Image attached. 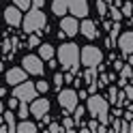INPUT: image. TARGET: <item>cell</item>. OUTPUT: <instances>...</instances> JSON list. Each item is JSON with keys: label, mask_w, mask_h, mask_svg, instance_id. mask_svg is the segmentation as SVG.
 <instances>
[{"label": "cell", "mask_w": 133, "mask_h": 133, "mask_svg": "<svg viewBox=\"0 0 133 133\" xmlns=\"http://www.w3.org/2000/svg\"><path fill=\"white\" fill-rule=\"evenodd\" d=\"M69 13H73L75 17H86L88 15V0H71Z\"/></svg>", "instance_id": "13"}, {"label": "cell", "mask_w": 133, "mask_h": 133, "mask_svg": "<svg viewBox=\"0 0 133 133\" xmlns=\"http://www.w3.org/2000/svg\"><path fill=\"white\" fill-rule=\"evenodd\" d=\"M28 45H30V47H39V45H41L39 35H30V37H28Z\"/></svg>", "instance_id": "29"}, {"label": "cell", "mask_w": 133, "mask_h": 133, "mask_svg": "<svg viewBox=\"0 0 133 133\" xmlns=\"http://www.w3.org/2000/svg\"><path fill=\"white\" fill-rule=\"evenodd\" d=\"M129 26L133 28V15H131V17H129Z\"/></svg>", "instance_id": "42"}, {"label": "cell", "mask_w": 133, "mask_h": 133, "mask_svg": "<svg viewBox=\"0 0 133 133\" xmlns=\"http://www.w3.org/2000/svg\"><path fill=\"white\" fill-rule=\"evenodd\" d=\"M15 6H19L22 11H28L32 6V0H15Z\"/></svg>", "instance_id": "28"}, {"label": "cell", "mask_w": 133, "mask_h": 133, "mask_svg": "<svg viewBox=\"0 0 133 133\" xmlns=\"http://www.w3.org/2000/svg\"><path fill=\"white\" fill-rule=\"evenodd\" d=\"M88 129H90V131H99V122H97V118L88 122Z\"/></svg>", "instance_id": "35"}, {"label": "cell", "mask_w": 133, "mask_h": 133, "mask_svg": "<svg viewBox=\"0 0 133 133\" xmlns=\"http://www.w3.org/2000/svg\"><path fill=\"white\" fill-rule=\"evenodd\" d=\"M43 4H45V0H32V6H35V9H41Z\"/></svg>", "instance_id": "38"}, {"label": "cell", "mask_w": 133, "mask_h": 133, "mask_svg": "<svg viewBox=\"0 0 133 133\" xmlns=\"http://www.w3.org/2000/svg\"><path fill=\"white\" fill-rule=\"evenodd\" d=\"M64 84V79H62V75H60V73H56V75H54V86L56 88H60Z\"/></svg>", "instance_id": "31"}, {"label": "cell", "mask_w": 133, "mask_h": 133, "mask_svg": "<svg viewBox=\"0 0 133 133\" xmlns=\"http://www.w3.org/2000/svg\"><path fill=\"white\" fill-rule=\"evenodd\" d=\"M58 103H60V107H62L66 114H71V112L77 107L79 97H77V92H75L73 88H64V90L58 92Z\"/></svg>", "instance_id": "6"}, {"label": "cell", "mask_w": 133, "mask_h": 133, "mask_svg": "<svg viewBox=\"0 0 133 133\" xmlns=\"http://www.w3.org/2000/svg\"><path fill=\"white\" fill-rule=\"evenodd\" d=\"M28 112H30L28 110V103L26 101H19V105H17V118H22V120L28 118Z\"/></svg>", "instance_id": "21"}, {"label": "cell", "mask_w": 133, "mask_h": 133, "mask_svg": "<svg viewBox=\"0 0 133 133\" xmlns=\"http://www.w3.org/2000/svg\"><path fill=\"white\" fill-rule=\"evenodd\" d=\"M15 131H17V133H37L39 127H37L35 122H30L28 118H24V120L17 124V127H15Z\"/></svg>", "instance_id": "16"}, {"label": "cell", "mask_w": 133, "mask_h": 133, "mask_svg": "<svg viewBox=\"0 0 133 133\" xmlns=\"http://www.w3.org/2000/svg\"><path fill=\"white\" fill-rule=\"evenodd\" d=\"M97 92V82H92V84H88V95H95Z\"/></svg>", "instance_id": "37"}, {"label": "cell", "mask_w": 133, "mask_h": 133, "mask_svg": "<svg viewBox=\"0 0 133 133\" xmlns=\"http://www.w3.org/2000/svg\"><path fill=\"white\" fill-rule=\"evenodd\" d=\"M86 110L90 112L92 118H97L101 124H107V122H110V105H107V99H103L101 95H97V92L90 95Z\"/></svg>", "instance_id": "2"}, {"label": "cell", "mask_w": 133, "mask_h": 133, "mask_svg": "<svg viewBox=\"0 0 133 133\" xmlns=\"http://www.w3.org/2000/svg\"><path fill=\"white\" fill-rule=\"evenodd\" d=\"M118 35H120V22H114V28L110 32V39L112 41H118Z\"/></svg>", "instance_id": "26"}, {"label": "cell", "mask_w": 133, "mask_h": 133, "mask_svg": "<svg viewBox=\"0 0 133 133\" xmlns=\"http://www.w3.org/2000/svg\"><path fill=\"white\" fill-rule=\"evenodd\" d=\"M0 17H2V11H0Z\"/></svg>", "instance_id": "44"}, {"label": "cell", "mask_w": 133, "mask_h": 133, "mask_svg": "<svg viewBox=\"0 0 133 133\" xmlns=\"http://www.w3.org/2000/svg\"><path fill=\"white\" fill-rule=\"evenodd\" d=\"M105 2H107V4H112V0H105Z\"/></svg>", "instance_id": "43"}, {"label": "cell", "mask_w": 133, "mask_h": 133, "mask_svg": "<svg viewBox=\"0 0 133 133\" xmlns=\"http://www.w3.org/2000/svg\"><path fill=\"white\" fill-rule=\"evenodd\" d=\"M133 75V69H131V64H124L122 69H120V79H118V86L124 88V84H127V77Z\"/></svg>", "instance_id": "18"}, {"label": "cell", "mask_w": 133, "mask_h": 133, "mask_svg": "<svg viewBox=\"0 0 133 133\" xmlns=\"http://www.w3.org/2000/svg\"><path fill=\"white\" fill-rule=\"evenodd\" d=\"M60 30L64 32L66 37H75L77 32H79L77 17H75V15H71V17H62V22H60Z\"/></svg>", "instance_id": "9"}, {"label": "cell", "mask_w": 133, "mask_h": 133, "mask_svg": "<svg viewBox=\"0 0 133 133\" xmlns=\"http://www.w3.org/2000/svg\"><path fill=\"white\" fill-rule=\"evenodd\" d=\"M37 95H39V90H37V84H32V82H19V84H15V88H13V97H17L19 101H35L37 99Z\"/></svg>", "instance_id": "4"}, {"label": "cell", "mask_w": 133, "mask_h": 133, "mask_svg": "<svg viewBox=\"0 0 133 133\" xmlns=\"http://www.w3.org/2000/svg\"><path fill=\"white\" fill-rule=\"evenodd\" d=\"M47 62H49V66H52V69H56V66H58V62L54 60V58H49V60H47Z\"/></svg>", "instance_id": "39"}, {"label": "cell", "mask_w": 133, "mask_h": 133, "mask_svg": "<svg viewBox=\"0 0 133 133\" xmlns=\"http://www.w3.org/2000/svg\"><path fill=\"white\" fill-rule=\"evenodd\" d=\"M69 6H71V0H54L52 2V11H54V15L62 17L64 13H69Z\"/></svg>", "instance_id": "15"}, {"label": "cell", "mask_w": 133, "mask_h": 133, "mask_svg": "<svg viewBox=\"0 0 133 133\" xmlns=\"http://www.w3.org/2000/svg\"><path fill=\"white\" fill-rule=\"evenodd\" d=\"M4 79L9 82L11 86H15V84H19V82H24L26 79V69H19V66H13V69H9L6 71V75H4Z\"/></svg>", "instance_id": "12"}, {"label": "cell", "mask_w": 133, "mask_h": 133, "mask_svg": "<svg viewBox=\"0 0 133 133\" xmlns=\"http://www.w3.org/2000/svg\"><path fill=\"white\" fill-rule=\"evenodd\" d=\"M2 116H4V122H6V127H9V131H15V114L11 112V110H6V112H2Z\"/></svg>", "instance_id": "20"}, {"label": "cell", "mask_w": 133, "mask_h": 133, "mask_svg": "<svg viewBox=\"0 0 133 133\" xmlns=\"http://www.w3.org/2000/svg\"><path fill=\"white\" fill-rule=\"evenodd\" d=\"M62 129L64 131H75V120L69 118V116H64L62 118Z\"/></svg>", "instance_id": "23"}, {"label": "cell", "mask_w": 133, "mask_h": 133, "mask_svg": "<svg viewBox=\"0 0 133 133\" xmlns=\"http://www.w3.org/2000/svg\"><path fill=\"white\" fill-rule=\"evenodd\" d=\"M58 64L62 71H71L73 75L79 73V47L75 43H62L58 47Z\"/></svg>", "instance_id": "1"}, {"label": "cell", "mask_w": 133, "mask_h": 133, "mask_svg": "<svg viewBox=\"0 0 133 133\" xmlns=\"http://www.w3.org/2000/svg\"><path fill=\"white\" fill-rule=\"evenodd\" d=\"M124 92H127V99H133V86L124 84Z\"/></svg>", "instance_id": "36"}, {"label": "cell", "mask_w": 133, "mask_h": 133, "mask_svg": "<svg viewBox=\"0 0 133 133\" xmlns=\"http://www.w3.org/2000/svg\"><path fill=\"white\" fill-rule=\"evenodd\" d=\"M84 107H82L79 103H77V107H75V110H73V118H75V124H79V118H82V116H84Z\"/></svg>", "instance_id": "27"}, {"label": "cell", "mask_w": 133, "mask_h": 133, "mask_svg": "<svg viewBox=\"0 0 133 133\" xmlns=\"http://www.w3.org/2000/svg\"><path fill=\"white\" fill-rule=\"evenodd\" d=\"M110 15H112V19L114 22H120L124 15H122V11L118 9V6H114V4H110Z\"/></svg>", "instance_id": "22"}, {"label": "cell", "mask_w": 133, "mask_h": 133, "mask_svg": "<svg viewBox=\"0 0 133 133\" xmlns=\"http://www.w3.org/2000/svg\"><path fill=\"white\" fill-rule=\"evenodd\" d=\"M49 112V101L47 99H35V101H30V114L35 116V118H43V116Z\"/></svg>", "instance_id": "8"}, {"label": "cell", "mask_w": 133, "mask_h": 133, "mask_svg": "<svg viewBox=\"0 0 133 133\" xmlns=\"http://www.w3.org/2000/svg\"><path fill=\"white\" fill-rule=\"evenodd\" d=\"M4 112V103H2V99H0V114Z\"/></svg>", "instance_id": "41"}, {"label": "cell", "mask_w": 133, "mask_h": 133, "mask_svg": "<svg viewBox=\"0 0 133 133\" xmlns=\"http://www.w3.org/2000/svg\"><path fill=\"white\" fill-rule=\"evenodd\" d=\"M86 79V84H92V82H97V66H86L84 75H82Z\"/></svg>", "instance_id": "19"}, {"label": "cell", "mask_w": 133, "mask_h": 133, "mask_svg": "<svg viewBox=\"0 0 133 133\" xmlns=\"http://www.w3.org/2000/svg\"><path fill=\"white\" fill-rule=\"evenodd\" d=\"M22 26H24V30H26V32H39L41 28L47 26L45 13L41 11V9L30 6V9H28V15H26V17H24V22H22Z\"/></svg>", "instance_id": "3"}, {"label": "cell", "mask_w": 133, "mask_h": 133, "mask_svg": "<svg viewBox=\"0 0 133 133\" xmlns=\"http://www.w3.org/2000/svg\"><path fill=\"white\" fill-rule=\"evenodd\" d=\"M79 32H82L86 39H95V37L99 35V30H97V26H95V22H90V19H84V22L79 24Z\"/></svg>", "instance_id": "14"}, {"label": "cell", "mask_w": 133, "mask_h": 133, "mask_svg": "<svg viewBox=\"0 0 133 133\" xmlns=\"http://www.w3.org/2000/svg\"><path fill=\"white\" fill-rule=\"evenodd\" d=\"M116 99H118V88H114V86H112V88H110V101L116 103Z\"/></svg>", "instance_id": "32"}, {"label": "cell", "mask_w": 133, "mask_h": 133, "mask_svg": "<svg viewBox=\"0 0 133 133\" xmlns=\"http://www.w3.org/2000/svg\"><path fill=\"white\" fill-rule=\"evenodd\" d=\"M22 66L26 69L28 75H43V69H45L43 66V58L41 56H32V54L22 58Z\"/></svg>", "instance_id": "7"}, {"label": "cell", "mask_w": 133, "mask_h": 133, "mask_svg": "<svg viewBox=\"0 0 133 133\" xmlns=\"http://www.w3.org/2000/svg\"><path fill=\"white\" fill-rule=\"evenodd\" d=\"M118 47L124 56H129V54L133 56V30H127L118 37Z\"/></svg>", "instance_id": "11"}, {"label": "cell", "mask_w": 133, "mask_h": 133, "mask_svg": "<svg viewBox=\"0 0 133 133\" xmlns=\"http://www.w3.org/2000/svg\"><path fill=\"white\" fill-rule=\"evenodd\" d=\"M120 11H122L124 17H131V15H133V2H124V4L120 6Z\"/></svg>", "instance_id": "24"}, {"label": "cell", "mask_w": 133, "mask_h": 133, "mask_svg": "<svg viewBox=\"0 0 133 133\" xmlns=\"http://www.w3.org/2000/svg\"><path fill=\"white\" fill-rule=\"evenodd\" d=\"M2 17L6 19V24L9 26H22V9L19 6H9V9L2 11Z\"/></svg>", "instance_id": "10"}, {"label": "cell", "mask_w": 133, "mask_h": 133, "mask_svg": "<svg viewBox=\"0 0 133 133\" xmlns=\"http://www.w3.org/2000/svg\"><path fill=\"white\" fill-rule=\"evenodd\" d=\"M79 60L84 66H99L103 62V52L95 45H86L84 49L79 52Z\"/></svg>", "instance_id": "5"}, {"label": "cell", "mask_w": 133, "mask_h": 133, "mask_svg": "<svg viewBox=\"0 0 133 133\" xmlns=\"http://www.w3.org/2000/svg\"><path fill=\"white\" fill-rule=\"evenodd\" d=\"M47 131H49V133H58V131H64V129H62L58 122H52V124L47 127Z\"/></svg>", "instance_id": "30"}, {"label": "cell", "mask_w": 133, "mask_h": 133, "mask_svg": "<svg viewBox=\"0 0 133 133\" xmlns=\"http://www.w3.org/2000/svg\"><path fill=\"white\" fill-rule=\"evenodd\" d=\"M19 105V99L17 97H13V99H9V110H15V107Z\"/></svg>", "instance_id": "34"}, {"label": "cell", "mask_w": 133, "mask_h": 133, "mask_svg": "<svg viewBox=\"0 0 133 133\" xmlns=\"http://www.w3.org/2000/svg\"><path fill=\"white\" fill-rule=\"evenodd\" d=\"M77 97H79V99H86V97H88V90H82V92H79Z\"/></svg>", "instance_id": "40"}, {"label": "cell", "mask_w": 133, "mask_h": 133, "mask_svg": "<svg viewBox=\"0 0 133 133\" xmlns=\"http://www.w3.org/2000/svg\"><path fill=\"white\" fill-rule=\"evenodd\" d=\"M47 82H37V90H39V92H47Z\"/></svg>", "instance_id": "33"}, {"label": "cell", "mask_w": 133, "mask_h": 133, "mask_svg": "<svg viewBox=\"0 0 133 133\" xmlns=\"http://www.w3.org/2000/svg\"><path fill=\"white\" fill-rule=\"evenodd\" d=\"M110 9V4L105 2V0H97V11H99V15H107L105 11Z\"/></svg>", "instance_id": "25"}, {"label": "cell", "mask_w": 133, "mask_h": 133, "mask_svg": "<svg viewBox=\"0 0 133 133\" xmlns=\"http://www.w3.org/2000/svg\"><path fill=\"white\" fill-rule=\"evenodd\" d=\"M39 56L43 58V60H49V58H54V56H56V52H54V45H49V43L39 45Z\"/></svg>", "instance_id": "17"}]
</instances>
